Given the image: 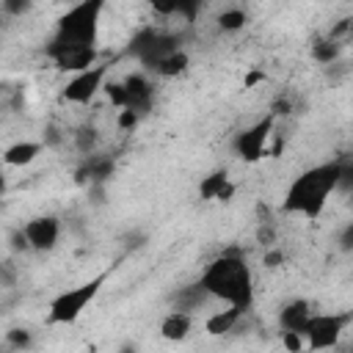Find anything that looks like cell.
<instances>
[{
	"mask_svg": "<svg viewBox=\"0 0 353 353\" xmlns=\"http://www.w3.org/2000/svg\"><path fill=\"white\" fill-rule=\"evenodd\" d=\"M199 287L226 303V306H237L243 312H248L254 306V270L248 265V256L240 248H226L221 251L215 259L207 262V268L201 270V276L196 279Z\"/></svg>",
	"mask_w": 353,
	"mask_h": 353,
	"instance_id": "6da1fadb",
	"label": "cell"
},
{
	"mask_svg": "<svg viewBox=\"0 0 353 353\" xmlns=\"http://www.w3.org/2000/svg\"><path fill=\"white\" fill-rule=\"evenodd\" d=\"M339 176H342V160H328L301 171L284 190L281 212L303 215L309 221L320 218L328 204V196L339 190Z\"/></svg>",
	"mask_w": 353,
	"mask_h": 353,
	"instance_id": "7a4b0ae2",
	"label": "cell"
},
{
	"mask_svg": "<svg viewBox=\"0 0 353 353\" xmlns=\"http://www.w3.org/2000/svg\"><path fill=\"white\" fill-rule=\"evenodd\" d=\"M102 11H105L102 0H83V3L69 6L55 19V30L47 44H52V47H97Z\"/></svg>",
	"mask_w": 353,
	"mask_h": 353,
	"instance_id": "3957f363",
	"label": "cell"
},
{
	"mask_svg": "<svg viewBox=\"0 0 353 353\" xmlns=\"http://www.w3.org/2000/svg\"><path fill=\"white\" fill-rule=\"evenodd\" d=\"M108 276H110V273L102 270V273L91 276L88 281H80V284H74V287L58 292V295L47 303V317H44V323H47V325H72V323H77L80 314H83V312L97 301V295L102 292Z\"/></svg>",
	"mask_w": 353,
	"mask_h": 353,
	"instance_id": "277c9868",
	"label": "cell"
},
{
	"mask_svg": "<svg viewBox=\"0 0 353 353\" xmlns=\"http://www.w3.org/2000/svg\"><path fill=\"white\" fill-rule=\"evenodd\" d=\"M182 50V41L176 33H168V30H160V28H141L132 39H130V47L127 52L146 69V72H154L160 61H165L168 55L179 52Z\"/></svg>",
	"mask_w": 353,
	"mask_h": 353,
	"instance_id": "5b68a950",
	"label": "cell"
},
{
	"mask_svg": "<svg viewBox=\"0 0 353 353\" xmlns=\"http://www.w3.org/2000/svg\"><path fill=\"white\" fill-rule=\"evenodd\" d=\"M350 320H353V312H314L303 325L306 350L320 353V350L336 347Z\"/></svg>",
	"mask_w": 353,
	"mask_h": 353,
	"instance_id": "8992f818",
	"label": "cell"
},
{
	"mask_svg": "<svg viewBox=\"0 0 353 353\" xmlns=\"http://www.w3.org/2000/svg\"><path fill=\"white\" fill-rule=\"evenodd\" d=\"M276 130V113H268L262 116L259 121H254L251 127L240 130L232 141V149L234 154L243 160V163H259L265 154H268V141Z\"/></svg>",
	"mask_w": 353,
	"mask_h": 353,
	"instance_id": "52a82bcc",
	"label": "cell"
},
{
	"mask_svg": "<svg viewBox=\"0 0 353 353\" xmlns=\"http://www.w3.org/2000/svg\"><path fill=\"white\" fill-rule=\"evenodd\" d=\"M105 80H108V66L97 63L80 74H72L66 80V85L61 88V99L69 105H88L99 91H105V85H108Z\"/></svg>",
	"mask_w": 353,
	"mask_h": 353,
	"instance_id": "ba28073f",
	"label": "cell"
},
{
	"mask_svg": "<svg viewBox=\"0 0 353 353\" xmlns=\"http://www.w3.org/2000/svg\"><path fill=\"white\" fill-rule=\"evenodd\" d=\"M44 55L50 58V63L58 72H72V74H80V72L99 63V50L97 47H52V44H44Z\"/></svg>",
	"mask_w": 353,
	"mask_h": 353,
	"instance_id": "9c48e42d",
	"label": "cell"
},
{
	"mask_svg": "<svg viewBox=\"0 0 353 353\" xmlns=\"http://www.w3.org/2000/svg\"><path fill=\"white\" fill-rule=\"evenodd\" d=\"M22 234H25L30 251L47 254V251H52L58 245L61 218L58 215H36V218H30V221L22 223Z\"/></svg>",
	"mask_w": 353,
	"mask_h": 353,
	"instance_id": "30bf717a",
	"label": "cell"
},
{
	"mask_svg": "<svg viewBox=\"0 0 353 353\" xmlns=\"http://www.w3.org/2000/svg\"><path fill=\"white\" fill-rule=\"evenodd\" d=\"M121 83L127 91V108L124 110H135L138 116H146L154 105V83L143 72H132Z\"/></svg>",
	"mask_w": 353,
	"mask_h": 353,
	"instance_id": "8fae6325",
	"label": "cell"
},
{
	"mask_svg": "<svg viewBox=\"0 0 353 353\" xmlns=\"http://www.w3.org/2000/svg\"><path fill=\"white\" fill-rule=\"evenodd\" d=\"M234 182L229 179V171L226 168H218V171H210L207 176H201L199 182V199L201 201H232L234 196Z\"/></svg>",
	"mask_w": 353,
	"mask_h": 353,
	"instance_id": "7c38bea8",
	"label": "cell"
},
{
	"mask_svg": "<svg viewBox=\"0 0 353 353\" xmlns=\"http://www.w3.org/2000/svg\"><path fill=\"white\" fill-rule=\"evenodd\" d=\"M312 314L314 312H312V303L306 298H292V301H287L279 309V317H276L279 331H298V334H303V325L309 323Z\"/></svg>",
	"mask_w": 353,
	"mask_h": 353,
	"instance_id": "4fadbf2b",
	"label": "cell"
},
{
	"mask_svg": "<svg viewBox=\"0 0 353 353\" xmlns=\"http://www.w3.org/2000/svg\"><path fill=\"white\" fill-rule=\"evenodd\" d=\"M190 328H193V314L190 312H179V309H171L163 320H160V336L165 342H185L190 336Z\"/></svg>",
	"mask_w": 353,
	"mask_h": 353,
	"instance_id": "5bb4252c",
	"label": "cell"
},
{
	"mask_svg": "<svg viewBox=\"0 0 353 353\" xmlns=\"http://www.w3.org/2000/svg\"><path fill=\"white\" fill-rule=\"evenodd\" d=\"M44 141H17L11 146H6L3 152V160L6 165H14V168H22V165H30L33 160H39V154L44 152Z\"/></svg>",
	"mask_w": 353,
	"mask_h": 353,
	"instance_id": "9a60e30c",
	"label": "cell"
},
{
	"mask_svg": "<svg viewBox=\"0 0 353 353\" xmlns=\"http://www.w3.org/2000/svg\"><path fill=\"white\" fill-rule=\"evenodd\" d=\"M243 309H237V306H226V309H218V312H212L207 320H204V331L210 334V336H223V334H229L240 320H243Z\"/></svg>",
	"mask_w": 353,
	"mask_h": 353,
	"instance_id": "2e32d148",
	"label": "cell"
},
{
	"mask_svg": "<svg viewBox=\"0 0 353 353\" xmlns=\"http://www.w3.org/2000/svg\"><path fill=\"white\" fill-rule=\"evenodd\" d=\"M110 174H113V160H110V157H94V154H91V157L85 160V165L77 171V179L94 185V182H105Z\"/></svg>",
	"mask_w": 353,
	"mask_h": 353,
	"instance_id": "e0dca14e",
	"label": "cell"
},
{
	"mask_svg": "<svg viewBox=\"0 0 353 353\" xmlns=\"http://www.w3.org/2000/svg\"><path fill=\"white\" fill-rule=\"evenodd\" d=\"M210 295L199 287V281L196 284H188V287H179L176 292H174V309H179V312H196L199 306H204V301H207Z\"/></svg>",
	"mask_w": 353,
	"mask_h": 353,
	"instance_id": "ac0fdd59",
	"label": "cell"
},
{
	"mask_svg": "<svg viewBox=\"0 0 353 353\" xmlns=\"http://www.w3.org/2000/svg\"><path fill=\"white\" fill-rule=\"evenodd\" d=\"M154 14H165V17H182L185 22H193L201 11V3L196 0H174V3H154L152 6Z\"/></svg>",
	"mask_w": 353,
	"mask_h": 353,
	"instance_id": "d6986e66",
	"label": "cell"
},
{
	"mask_svg": "<svg viewBox=\"0 0 353 353\" xmlns=\"http://www.w3.org/2000/svg\"><path fill=\"white\" fill-rule=\"evenodd\" d=\"M215 22H218V30L221 33H237V30H243L248 25V11L240 8V6H229V8H223L218 14Z\"/></svg>",
	"mask_w": 353,
	"mask_h": 353,
	"instance_id": "ffe728a7",
	"label": "cell"
},
{
	"mask_svg": "<svg viewBox=\"0 0 353 353\" xmlns=\"http://www.w3.org/2000/svg\"><path fill=\"white\" fill-rule=\"evenodd\" d=\"M188 66H190V55H188L185 50H179V52L168 55L165 61H160V63H157V69H154L152 74L171 80V77H179V74H185V72H188Z\"/></svg>",
	"mask_w": 353,
	"mask_h": 353,
	"instance_id": "44dd1931",
	"label": "cell"
},
{
	"mask_svg": "<svg viewBox=\"0 0 353 353\" xmlns=\"http://www.w3.org/2000/svg\"><path fill=\"white\" fill-rule=\"evenodd\" d=\"M339 52H342V47H339V41H334L331 36L323 39V41H314V44H312V58H314L317 63H323V66L334 63V61L339 58Z\"/></svg>",
	"mask_w": 353,
	"mask_h": 353,
	"instance_id": "7402d4cb",
	"label": "cell"
},
{
	"mask_svg": "<svg viewBox=\"0 0 353 353\" xmlns=\"http://www.w3.org/2000/svg\"><path fill=\"white\" fill-rule=\"evenodd\" d=\"M74 146H77L80 154H88V157H91L94 149H97V130L88 127V124L77 127V132H74Z\"/></svg>",
	"mask_w": 353,
	"mask_h": 353,
	"instance_id": "603a6c76",
	"label": "cell"
},
{
	"mask_svg": "<svg viewBox=\"0 0 353 353\" xmlns=\"http://www.w3.org/2000/svg\"><path fill=\"white\" fill-rule=\"evenodd\" d=\"M6 342H8V347L25 353V350L33 347V334H30L28 328H11V331L6 334Z\"/></svg>",
	"mask_w": 353,
	"mask_h": 353,
	"instance_id": "cb8c5ba5",
	"label": "cell"
},
{
	"mask_svg": "<svg viewBox=\"0 0 353 353\" xmlns=\"http://www.w3.org/2000/svg\"><path fill=\"white\" fill-rule=\"evenodd\" d=\"M279 336H281V345H284L287 353H303L306 350L303 334H298V331H279Z\"/></svg>",
	"mask_w": 353,
	"mask_h": 353,
	"instance_id": "d4e9b609",
	"label": "cell"
},
{
	"mask_svg": "<svg viewBox=\"0 0 353 353\" xmlns=\"http://www.w3.org/2000/svg\"><path fill=\"white\" fill-rule=\"evenodd\" d=\"M105 94H108V99H110V105H113L116 110H124V108H127L124 83H108V85H105Z\"/></svg>",
	"mask_w": 353,
	"mask_h": 353,
	"instance_id": "484cf974",
	"label": "cell"
},
{
	"mask_svg": "<svg viewBox=\"0 0 353 353\" xmlns=\"http://www.w3.org/2000/svg\"><path fill=\"white\" fill-rule=\"evenodd\" d=\"M138 121H141V116L135 110H119L116 113V127L124 130V132H132L138 127Z\"/></svg>",
	"mask_w": 353,
	"mask_h": 353,
	"instance_id": "4316f807",
	"label": "cell"
},
{
	"mask_svg": "<svg viewBox=\"0 0 353 353\" xmlns=\"http://www.w3.org/2000/svg\"><path fill=\"white\" fill-rule=\"evenodd\" d=\"M339 190L353 196V157L342 160V176H339Z\"/></svg>",
	"mask_w": 353,
	"mask_h": 353,
	"instance_id": "83f0119b",
	"label": "cell"
},
{
	"mask_svg": "<svg viewBox=\"0 0 353 353\" xmlns=\"http://www.w3.org/2000/svg\"><path fill=\"white\" fill-rule=\"evenodd\" d=\"M339 248L342 251H353V221H347L345 226H342V232H339Z\"/></svg>",
	"mask_w": 353,
	"mask_h": 353,
	"instance_id": "f1b7e54d",
	"label": "cell"
},
{
	"mask_svg": "<svg viewBox=\"0 0 353 353\" xmlns=\"http://www.w3.org/2000/svg\"><path fill=\"white\" fill-rule=\"evenodd\" d=\"M0 6H3L6 14H25V11H30V3L28 0H22V3L19 0H3Z\"/></svg>",
	"mask_w": 353,
	"mask_h": 353,
	"instance_id": "f546056e",
	"label": "cell"
},
{
	"mask_svg": "<svg viewBox=\"0 0 353 353\" xmlns=\"http://www.w3.org/2000/svg\"><path fill=\"white\" fill-rule=\"evenodd\" d=\"M281 262H284V251H279V248H268L265 256H262V265L265 268H279Z\"/></svg>",
	"mask_w": 353,
	"mask_h": 353,
	"instance_id": "4dcf8cb0",
	"label": "cell"
},
{
	"mask_svg": "<svg viewBox=\"0 0 353 353\" xmlns=\"http://www.w3.org/2000/svg\"><path fill=\"white\" fill-rule=\"evenodd\" d=\"M259 80H265V74H262V72H251V74L245 77V88H251V85L259 83Z\"/></svg>",
	"mask_w": 353,
	"mask_h": 353,
	"instance_id": "1f68e13d",
	"label": "cell"
},
{
	"mask_svg": "<svg viewBox=\"0 0 353 353\" xmlns=\"http://www.w3.org/2000/svg\"><path fill=\"white\" fill-rule=\"evenodd\" d=\"M119 353H138V347L135 345H124V347H119Z\"/></svg>",
	"mask_w": 353,
	"mask_h": 353,
	"instance_id": "d6a6232c",
	"label": "cell"
},
{
	"mask_svg": "<svg viewBox=\"0 0 353 353\" xmlns=\"http://www.w3.org/2000/svg\"><path fill=\"white\" fill-rule=\"evenodd\" d=\"M347 353H353V342H350V347H347Z\"/></svg>",
	"mask_w": 353,
	"mask_h": 353,
	"instance_id": "836d02e7",
	"label": "cell"
},
{
	"mask_svg": "<svg viewBox=\"0 0 353 353\" xmlns=\"http://www.w3.org/2000/svg\"><path fill=\"white\" fill-rule=\"evenodd\" d=\"M350 201H353V199H350Z\"/></svg>",
	"mask_w": 353,
	"mask_h": 353,
	"instance_id": "e575fe53",
	"label": "cell"
}]
</instances>
